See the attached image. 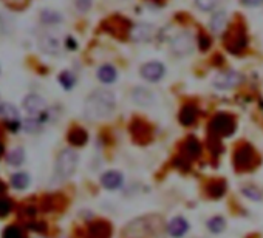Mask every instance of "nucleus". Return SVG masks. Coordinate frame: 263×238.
Masks as SVG:
<instances>
[{"label":"nucleus","instance_id":"obj_18","mask_svg":"<svg viewBox=\"0 0 263 238\" xmlns=\"http://www.w3.org/2000/svg\"><path fill=\"white\" fill-rule=\"evenodd\" d=\"M116 77H118V73H116L115 67H111V65H102L98 70V79L104 84H111L116 81Z\"/></svg>","mask_w":263,"mask_h":238},{"label":"nucleus","instance_id":"obj_16","mask_svg":"<svg viewBox=\"0 0 263 238\" xmlns=\"http://www.w3.org/2000/svg\"><path fill=\"white\" fill-rule=\"evenodd\" d=\"M39 47L44 53L47 54H58L59 53V41L56 37H53L51 34H45L41 41H39Z\"/></svg>","mask_w":263,"mask_h":238},{"label":"nucleus","instance_id":"obj_4","mask_svg":"<svg viewBox=\"0 0 263 238\" xmlns=\"http://www.w3.org/2000/svg\"><path fill=\"white\" fill-rule=\"evenodd\" d=\"M234 164L238 170H251L258 164V156L251 146L243 144L234 153Z\"/></svg>","mask_w":263,"mask_h":238},{"label":"nucleus","instance_id":"obj_32","mask_svg":"<svg viewBox=\"0 0 263 238\" xmlns=\"http://www.w3.org/2000/svg\"><path fill=\"white\" fill-rule=\"evenodd\" d=\"M90 5H91V0H76V7H78L82 13H85V11L90 8Z\"/></svg>","mask_w":263,"mask_h":238},{"label":"nucleus","instance_id":"obj_34","mask_svg":"<svg viewBox=\"0 0 263 238\" xmlns=\"http://www.w3.org/2000/svg\"><path fill=\"white\" fill-rule=\"evenodd\" d=\"M5 189H7L5 183H2V181H0V195H2V193L5 192Z\"/></svg>","mask_w":263,"mask_h":238},{"label":"nucleus","instance_id":"obj_23","mask_svg":"<svg viewBox=\"0 0 263 238\" xmlns=\"http://www.w3.org/2000/svg\"><path fill=\"white\" fill-rule=\"evenodd\" d=\"M224 24H226V13L224 11H218L211 19V30L215 31V33H220L224 28Z\"/></svg>","mask_w":263,"mask_h":238},{"label":"nucleus","instance_id":"obj_19","mask_svg":"<svg viewBox=\"0 0 263 238\" xmlns=\"http://www.w3.org/2000/svg\"><path fill=\"white\" fill-rule=\"evenodd\" d=\"M87 140H88V135L84 129L76 127V129L70 130V133H68V141L73 146H84L87 143Z\"/></svg>","mask_w":263,"mask_h":238},{"label":"nucleus","instance_id":"obj_15","mask_svg":"<svg viewBox=\"0 0 263 238\" xmlns=\"http://www.w3.org/2000/svg\"><path fill=\"white\" fill-rule=\"evenodd\" d=\"M198 117V108L194 104H186L180 111V123L186 127L192 126Z\"/></svg>","mask_w":263,"mask_h":238},{"label":"nucleus","instance_id":"obj_10","mask_svg":"<svg viewBox=\"0 0 263 238\" xmlns=\"http://www.w3.org/2000/svg\"><path fill=\"white\" fill-rule=\"evenodd\" d=\"M140 73H141V76L146 81H149V82H158L164 76L166 68H164V65L161 62H147V64H144L141 67Z\"/></svg>","mask_w":263,"mask_h":238},{"label":"nucleus","instance_id":"obj_33","mask_svg":"<svg viewBox=\"0 0 263 238\" xmlns=\"http://www.w3.org/2000/svg\"><path fill=\"white\" fill-rule=\"evenodd\" d=\"M241 4L246 7H258L263 4V0H241Z\"/></svg>","mask_w":263,"mask_h":238},{"label":"nucleus","instance_id":"obj_26","mask_svg":"<svg viewBox=\"0 0 263 238\" xmlns=\"http://www.w3.org/2000/svg\"><path fill=\"white\" fill-rule=\"evenodd\" d=\"M2 238H25V233L17 226H8L2 233Z\"/></svg>","mask_w":263,"mask_h":238},{"label":"nucleus","instance_id":"obj_21","mask_svg":"<svg viewBox=\"0 0 263 238\" xmlns=\"http://www.w3.org/2000/svg\"><path fill=\"white\" fill-rule=\"evenodd\" d=\"M206 192L212 198H221L224 195V192H226V183H223V181H212V183L208 184Z\"/></svg>","mask_w":263,"mask_h":238},{"label":"nucleus","instance_id":"obj_1","mask_svg":"<svg viewBox=\"0 0 263 238\" xmlns=\"http://www.w3.org/2000/svg\"><path fill=\"white\" fill-rule=\"evenodd\" d=\"M115 94L108 90H96L93 91L84 104V114L90 121H99V119L110 117L115 110Z\"/></svg>","mask_w":263,"mask_h":238},{"label":"nucleus","instance_id":"obj_35","mask_svg":"<svg viewBox=\"0 0 263 238\" xmlns=\"http://www.w3.org/2000/svg\"><path fill=\"white\" fill-rule=\"evenodd\" d=\"M4 152H5V147H4V143H2V141H0V158H2Z\"/></svg>","mask_w":263,"mask_h":238},{"label":"nucleus","instance_id":"obj_25","mask_svg":"<svg viewBox=\"0 0 263 238\" xmlns=\"http://www.w3.org/2000/svg\"><path fill=\"white\" fill-rule=\"evenodd\" d=\"M59 82H61V85H62L65 90H71L73 85L76 84V77H74V74L70 73V71H62V73L59 74Z\"/></svg>","mask_w":263,"mask_h":238},{"label":"nucleus","instance_id":"obj_11","mask_svg":"<svg viewBox=\"0 0 263 238\" xmlns=\"http://www.w3.org/2000/svg\"><path fill=\"white\" fill-rule=\"evenodd\" d=\"M0 114H2L8 126L13 129V132L17 130V127L21 126V116H19V110L13 105V104H2V108H0Z\"/></svg>","mask_w":263,"mask_h":238},{"label":"nucleus","instance_id":"obj_24","mask_svg":"<svg viewBox=\"0 0 263 238\" xmlns=\"http://www.w3.org/2000/svg\"><path fill=\"white\" fill-rule=\"evenodd\" d=\"M224 227H226V221H224L223 216H214V218H211V220L208 221V229H209L211 232H214V233L223 232Z\"/></svg>","mask_w":263,"mask_h":238},{"label":"nucleus","instance_id":"obj_27","mask_svg":"<svg viewBox=\"0 0 263 238\" xmlns=\"http://www.w3.org/2000/svg\"><path fill=\"white\" fill-rule=\"evenodd\" d=\"M41 19L47 25H53V24L61 22V16L58 13H54V11H50V10H44L42 14H41Z\"/></svg>","mask_w":263,"mask_h":238},{"label":"nucleus","instance_id":"obj_28","mask_svg":"<svg viewBox=\"0 0 263 238\" xmlns=\"http://www.w3.org/2000/svg\"><path fill=\"white\" fill-rule=\"evenodd\" d=\"M151 33H152V28H149L146 25H140L135 28L134 33H132V36H134V39H137V41H146L151 36Z\"/></svg>","mask_w":263,"mask_h":238},{"label":"nucleus","instance_id":"obj_14","mask_svg":"<svg viewBox=\"0 0 263 238\" xmlns=\"http://www.w3.org/2000/svg\"><path fill=\"white\" fill-rule=\"evenodd\" d=\"M187 230H189V223H187L184 218H181V216L174 218V220L169 223V226H167V232H169L171 236H174V238L183 236Z\"/></svg>","mask_w":263,"mask_h":238},{"label":"nucleus","instance_id":"obj_5","mask_svg":"<svg viewBox=\"0 0 263 238\" xmlns=\"http://www.w3.org/2000/svg\"><path fill=\"white\" fill-rule=\"evenodd\" d=\"M224 44H226V48L231 51V53H241L246 45H248V36H246V31L241 25H237L234 28H231L224 37Z\"/></svg>","mask_w":263,"mask_h":238},{"label":"nucleus","instance_id":"obj_6","mask_svg":"<svg viewBox=\"0 0 263 238\" xmlns=\"http://www.w3.org/2000/svg\"><path fill=\"white\" fill-rule=\"evenodd\" d=\"M24 110L30 114V117H36L39 121L44 123V114L47 110V102L44 97H41L39 94H28L24 99Z\"/></svg>","mask_w":263,"mask_h":238},{"label":"nucleus","instance_id":"obj_3","mask_svg":"<svg viewBox=\"0 0 263 238\" xmlns=\"http://www.w3.org/2000/svg\"><path fill=\"white\" fill-rule=\"evenodd\" d=\"M235 119L228 113L215 114L209 123V133L215 138H228L235 132Z\"/></svg>","mask_w":263,"mask_h":238},{"label":"nucleus","instance_id":"obj_12","mask_svg":"<svg viewBox=\"0 0 263 238\" xmlns=\"http://www.w3.org/2000/svg\"><path fill=\"white\" fill-rule=\"evenodd\" d=\"M122 181H124L122 173H119L116 170H108L101 176V184L108 190H115V189L121 187Z\"/></svg>","mask_w":263,"mask_h":238},{"label":"nucleus","instance_id":"obj_20","mask_svg":"<svg viewBox=\"0 0 263 238\" xmlns=\"http://www.w3.org/2000/svg\"><path fill=\"white\" fill-rule=\"evenodd\" d=\"M11 186L17 190H24L30 186V175L25 172H17L11 176Z\"/></svg>","mask_w":263,"mask_h":238},{"label":"nucleus","instance_id":"obj_31","mask_svg":"<svg viewBox=\"0 0 263 238\" xmlns=\"http://www.w3.org/2000/svg\"><path fill=\"white\" fill-rule=\"evenodd\" d=\"M243 193H245L248 198L254 200V201H260V200H261V192H260L258 189L252 187V186H249V187H245V189H243Z\"/></svg>","mask_w":263,"mask_h":238},{"label":"nucleus","instance_id":"obj_13","mask_svg":"<svg viewBox=\"0 0 263 238\" xmlns=\"http://www.w3.org/2000/svg\"><path fill=\"white\" fill-rule=\"evenodd\" d=\"M88 235L90 238H110L111 235L110 224L105 221H95L88 227Z\"/></svg>","mask_w":263,"mask_h":238},{"label":"nucleus","instance_id":"obj_7","mask_svg":"<svg viewBox=\"0 0 263 238\" xmlns=\"http://www.w3.org/2000/svg\"><path fill=\"white\" fill-rule=\"evenodd\" d=\"M241 81H243V77H241L240 73L231 71V70H229V71L218 73V74L214 77L212 84H214V87L218 88V90H231V88L237 87Z\"/></svg>","mask_w":263,"mask_h":238},{"label":"nucleus","instance_id":"obj_9","mask_svg":"<svg viewBox=\"0 0 263 238\" xmlns=\"http://www.w3.org/2000/svg\"><path fill=\"white\" fill-rule=\"evenodd\" d=\"M194 50V39L189 33H181L172 41V51L178 56H186Z\"/></svg>","mask_w":263,"mask_h":238},{"label":"nucleus","instance_id":"obj_29","mask_svg":"<svg viewBox=\"0 0 263 238\" xmlns=\"http://www.w3.org/2000/svg\"><path fill=\"white\" fill-rule=\"evenodd\" d=\"M14 207V203L8 198H0V218L7 216Z\"/></svg>","mask_w":263,"mask_h":238},{"label":"nucleus","instance_id":"obj_8","mask_svg":"<svg viewBox=\"0 0 263 238\" xmlns=\"http://www.w3.org/2000/svg\"><path fill=\"white\" fill-rule=\"evenodd\" d=\"M200 155H201L200 141H198L197 138H194V136L187 138V140L183 143L181 149H180V160H183V163H184L186 166H189V163L194 161V160H197Z\"/></svg>","mask_w":263,"mask_h":238},{"label":"nucleus","instance_id":"obj_36","mask_svg":"<svg viewBox=\"0 0 263 238\" xmlns=\"http://www.w3.org/2000/svg\"><path fill=\"white\" fill-rule=\"evenodd\" d=\"M0 108H2V102H0Z\"/></svg>","mask_w":263,"mask_h":238},{"label":"nucleus","instance_id":"obj_17","mask_svg":"<svg viewBox=\"0 0 263 238\" xmlns=\"http://www.w3.org/2000/svg\"><path fill=\"white\" fill-rule=\"evenodd\" d=\"M132 97H134V101L140 105H151L154 102L152 91H149L146 88H135L134 93H132Z\"/></svg>","mask_w":263,"mask_h":238},{"label":"nucleus","instance_id":"obj_2","mask_svg":"<svg viewBox=\"0 0 263 238\" xmlns=\"http://www.w3.org/2000/svg\"><path fill=\"white\" fill-rule=\"evenodd\" d=\"M78 161L79 156L74 150L71 149H65L59 153L58 160H56V167H54V180L58 181H65L68 180L78 167Z\"/></svg>","mask_w":263,"mask_h":238},{"label":"nucleus","instance_id":"obj_22","mask_svg":"<svg viewBox=\"0 0 263 238\" xmlns=\"http://www.w3.org/2000/svg\"><path fill=\"white\" fill-rule=\"evenodd\" d=\"M7 161H8V164H11V166H21V164L25 161V152H24V149H22V147L13 149V150L7 155Z\"/></svg>","mask_w":263,"mask_h":238},{"label":"nucleus","instance_id":"obj_30","mask_svg":"<svg viewBox=\"0 0 263 238\" xmlns=\"http://www.w3.org/2000/svg\"><path fill=\"white\" fill-rule=\"evenodd\" d=\"M217 4H218V0H195V5L201 11H211V10H214Z\"/></svg>","mask_w":263,"mask_h":238}]
</instances>
